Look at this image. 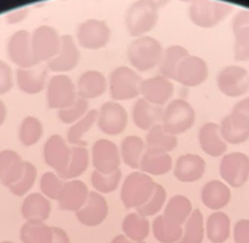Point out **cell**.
Here are the masks:
<instances>
[{"label":"cell","mask_w":249,"mask_h":243,"mask_svg":"<svg viewBox=\"0 0 249 243\" xmlns=\"http://www.w3.org/2000/svg\"><path fill=\"white\" fill-rule=\"evenodd\" d=\"M8 117V107L3 100L0 98V127L3 125V123L5 122Z\"/></svg>","instance_id":"55"},{"label":"cell","mask_w":249,"mask_h":243,"mask_svg":"<svg viewBox=\"0 0 249 243\" xmlns=\"http://www.w3.org/2000/svg\"><path fill=\"white\" fill-rule=\"evenodd\" d=\"M89 191L81 180H69L64 185L58 194V207L63 211H78L86 203Z\"/></svg>","instance_id":"20"},{"label":"cell","mask_w":249,"mask_h":243,"mask_svg":"<svg viewBox=\"0 0 249 243\" xmlns=\"http://www.w3.org/2000/svg\"><path fill=\"white\" fill-rule=\"evenodd\" d=\"M177 145H178L177 136L165 131L161 124L151 128L145 136L146 149L168 153L174 150Z\"/></svg>","instance_id":"33"},{"label":"cell","mask_w":249,"mask_h":243,"mask_svg":"<svg viewBox=\"0 0 249 243\" xmlns=\"http://www.w3.org/2000/svg\"><path fill=\"white\" fill-rule=\"evenodd\" d=\"M89 111V102L87 99L78 97L73 104L68 107L57 111V117L60 122L67 125H72Z\"/></svg>","instance_id":"41"},{"label":"cell","mask_w":249,"mask_h":243,"mask_svg":"<svg viewBox=\"0 0 249 243\" xmlns=\"http://www.w3.org/2000/svg\"><path fill=\"white\" fill-rule=\"evenodd\" d=\"M219 131H221L222 138L227 144L238 145L245 143L249 140V130H243L235 127L231 123L228 115L222 120L221 125H219Z\"/></svg>","instance_id":"45"},{"label":"cell","mask_w":249,"mask_h":243,"mask_svg":"<svg viewBox=\"0 0 249 243\" xmlns=\"http://www.w3.org/2000/svg\"><path fill=\"white\" fill-rule=\"evenodd\" d=\"M22 243H51L52 227L40 221H27L20 230Z\"/></svg>","instance_id":"37"},{"label":"cell","mask_w":249,"mask_h":243,"mask_svg":"<svg viewBox=\"0 0 249 243\" xmlns=\"http://www.w3.org/2000/svg\"><path fill=\"white\" fill-rule=\"evenodd\" d=\"M233 236L235 243H249V220L242 219L236 222Z\"/></svg>","instance_id":"51"},{"label":"cell","mask_w":249,"mask_h":243,"mask_svg":"<svg viewBox=\"0 0 249 243\" xmlns=\"http://www.w3.org/2000/svg\"><path fill=\"white\" fill-rule=\"evenodd\" d=\"M182 233V227L175 228L165 223L162 215L153 221V234L161 243H177L181 239Z\"/></svg>","instance_id":"42"},{"label":"cell","mask_w":249,"mask_h":243,"mask_svg":"<svg viewBox=\"0 0 249 243\" xmlns=\"http://www.w3.org/2000/svg\"><path fill=\"white\" fill-rule=\"evenodd\" d=\"M192 214V203L186 195L176 194L165 206L162 215L165 223L172 227L180 228Z\"/></svg>","instance_id":"27"},{"label":"cell","mask_w":249,"mask_h":243,"mask_svg":"<svg viewBox=\"0 0 249 243\" xmlns=\"http://www.w3.org/2000/svg\"><path fill=\"white\" fill-rule=\"evenodd\" d=\"M122 229L128 239L142 243L150 235V222L138 212H130L122 222Z\"/></svg>","instance_id":"35"},{"label":"cell","mask_w":249,"mask_h":243,"mask_svg":"<svg viewBox=\"0 0 249 243\" xmlns=\"http://www.w3.org/2000/svg\"><path fill=\"white\" fill-rule=\"evenodd\" d=\"M163 52V47L158 39L144 35L128 45L126 55L134 69L139 72H146L159 66Z\"/></svg>","instance_id":"1"},{"label":"cell","mask_w":249,"mask_h":243,"mask_svg":"<svg viewBox=\"0 0 249 243\" xmlns=\"http://www.w3.org/2000/svg\"><path fill=\"white\" fill-rule=\"evenodd\" d=\"M122 178V173L120 169L109 175L101 174L99 171L94 170L91 174V184L97 189V192L102 194H109L115 192L120 184Z\"/></svg>","instance_id":"43"},{"label":"cell","mask_w":249,"mask_h":243,"mask_svg":"<svg viewBox=\"0 0 249 243\" xmlns=\"http://www.w3.org/2000/svg\"><path fill=\"white\" fill-rule=\"evenodd\" d=\"M141 76L137 71L127 66L117 67L108 78V88L111 98L115 102L128 100L139 97Z\"/></svg>","instance_id":"5"},{"label":"cell","mask_w":249,"mask_h":243,"mask_svg":"<svg viewBox=\"0 0 249 243\" xmlns=\"http://www.w3.org/2000/svg\"><path fill=\"white\" fill-rule=\"evenodd\" d=\"M165 200H167V192H165V189L163 188L162 185L157 184L156 183L155 191H154L152 197L145 204L138 207L137 212L140 216L145 218L156 215L157 212L161 211Z\"/></svg>","instance_id":"46"},{"label":"cell","mask_w":249,"mask_h":243,"mask_svg":"<svg viewBox=\"0 0 249 243\" xmlns=\"http://www.w3.org/2000/svg\"><path fill=\"white\" fill-rule=\"evenodd\" d=\"M21 214L27 221L45 222L51 214L50 201L41 194H30L23 200Z\"/></svg>","instance_id":"28"},{"label":"cell","mask_w":249,"mask_h":243,"mask_svg":"<svg viewBox=\"0 0 249 243\" xmlns=\"http://www.w3.org/2000/svg\"><path fill=\"white\" fill-rule=\"evenodd\" d=\"M234 59L236 62L249 61V26L233 30Z\"/></svg>","instance_id":"47"},{"label":"cell","mask_w":249,"mask_h":243,"mask_svg":"<svg viewBox=\"0 0 249 243\" xmlns=\"http://www.w3.org/2000/svg\"><path fill=\"white\" fill-rule=\"evenodd\" d=\"M249 26V11L248 10H241L236 13L233 17L232 22H231V27H232V31L235 29Z\"/></svg>","instance_id":"53"},{"label":"cell","mask_w":249,"mask_h":243,"mask_svg":"<svg viewBox=\"0 0 249 243\" xmlns=\"http://www.w3.org/2000/svg\"><path fill=\"white\" fill-rule=\"evenodd\" d=\"M14 86V75L10 65L0 59V96L7 94Z\"/></svg>","instance_id":"50"},{"label":"cell","mask_w":249,"mask_h":243,"mask_svg":"<svg viewBox=\"0 0 249 243\" xmlns=\"http://www.w3.org/2000/svg\"><path fill=\"white\" fill-rule=\"evenodd\" d=\"M198 143L203 151L210 157H222L228 149V144L222 138L219 125L208 122L200 127Z\"/></svg>","instance_id":"23"},{"label":"cell","mask_w":249,"mask_h":243,"mask_svg":"<svg viewBox=\"0 0 249 243\" xmlns=\"http://www.w3.org/2000/svg\"><path fill=\"white\" fill-rule=\"evenodd\" d=\"M163 108L153 105L143 97H140L133 106L132 116L135 125L141 130L149 131L151 128L161 122Z\"/></svg>","instance_id":"26"},{"label":"cell","mask_w":249,"mask_h":243,"mask_svg":"<svg viewBox=\"0 0 249 243\" xmlns=\"http://www.w3.org/2000/svg\"><path fill=\"white\" fill-rule=\"evenodd\" d=\"M206 171L205 160L194 153H185L177 159L174 176L183 183L196 182L203 178Z\"/></svg>","instance_id":"21"},{"label":"cell","mask_w":249,"mask_h":243,"mask_svg":"<svg viewBox=\"0 0 249 243\" xmlns=\"http://www.w3.org/2000/svg\"><path fill=\"white\" fill-rule=\"evenodd\" d=\"M7 54L18 68L37 66L32 52L31 33L27 30H18L11 35L7 44Z\"/></svg>","instance_id":"14"},{"label":"cell","mask_w":249,"mask_h":243,"mask_svg":"<svg viewBox=\"0 0 249 243\" xmlns=\"http://www.w3.org/2000/svg\"><path fill=\"white\" fill-rule=\"evenodd\" d=\"M146 150L145 142L138 135H127L121 142L120 155L128 167L139 169L142 156Z\"/></svg>","instance_id":"31"},{"label":"cell","mask_w":249,"mask_h":243,"mask_svg":"<svg viewBox=\"0 0 249 243\" xmlns=\"http://www.w3.org/2000/svg\"><path fill=\"white\" fill-rule=\"evenodd\" d=\"M208 76L209 68L205 59L196 55H189L180 63L175 81L182 86L193 88L204 84Z\"/></svg>","instance_id":"16"},{"label":"cell","mask_w":249,"mask_h":243,"mask_svg":"<svg viewBox=\"0 0 249 243\" xmlns=\"http://www.w3.org/2000/svg\"><path fill=\"white\" fill-rule=\"evenodd\" d=\"M0 243H15V242H12V241H2V242H0Z\"/></svg>","instance_id":"57"},{"label":"cell","mask_w":249,"mask_h":243,"mask_svg":"<svg viewBox=\"0 0 249 243\" xmlns=\"http://www.w3.org/2000/svg\"><path fill=\"white\" fill-rule=\"evenodd\" d=\"M71 158V146L60 134H52L44 145V160L61 178L66 171Z\"/></svg>","instance_id":"15"},{"label":"cell","mask_w":249,"mask_h":243,"mask_svg":"<svg viewBox=\"0 0 249 243\" xmlns=\"http://www.w3.org/2000/svg\"><path fill=\"white\" fill-rule=\"evenodd\" d=\"M47 103L51 109L61 110L78 98L76 85L70 76L55 74L47 82Z\"/></svg>","instance_id":"9"},{"label":"cell","mask_w":249,"mask_h":243,"mask_svg":"<svg viewBox=\"0 0 249 243\" xmlns=\"http://www.w3.org/2000/svg\"><path fill=\"white\" fill-rule=\"evenodd\" d=\"M228 116L235 127L249 130V97L236 103Z\"/></svg>","instance_id":"49"},{"label":"cell","mask_w":249,"mask_h":243,"mask_svg":"<svg viewBox=\"0 0 249 243\" xmlns=\"http://www.w3.org/2000/svg\"><path fill=\"white\" fill-rule=\"evenodd\" d=\"M233 7L218 1H193L188 9L189 18L195 26L203 29L216 27L231 14Z\"/></svg>","instance_id":"6"},{"label":"cell","mask_w":249,"mask_h":243,"mask_svg":"<svg viewBox=\"0 0 249 243\" xmlns=\"http://www.w3.org/2000/svg\"><path fill=\"white\" fill-rule=\"evenodd\" d=\"M196 113L191 104L181 98L172 99L163 109L161 126L173 135L187 132L194 125Z\"/></svg>","instance_id":"4"},{"label":"cell","mask_w":249,"mask_h":243,"mask_svg":"<svg viewBox=\"0 0 249 243\" xmlns=\"http://www.w3.org/2000/svg\"><path fill=\"white\" fill-rule=\"evenodd\" d=\"M110 243H136V242L129 240L126 236L119 235V236L115 237V238L111 240Z\"/></svg>","instance_id":"56"},{"label":"cell","mask_w":249,"mask_h":243,"mask_svg":"<svg viewBox=\"0 0 249 243\" xmlns=\"http://www.w3.org/2000/svg\"><path fill=\"white\" fill-rule=\"evenodd\" d=\"M230 188L218 180L209 181L201 189V201L210 210L218 211L224 209L230 202Z\"/></svg>","instance_id":"29"},{"label":"cell","mask_w":249,"mask_h":243,"mask_svg":"<svg viewBox=\"0 0 249 243\" xmlns=\"http://www.w3.org/2000/svg\"><path fill=\"white\" fill-rule=\"evenodd\" d=\"M63 185L64 182L62 181V178L58 175L52 173V171L45 173L40 178V191L45 197L48 199L57 200Z\"/></svg>","instance_id":"48"},{"label":"cell","mask_w":249,"mask_h":243,"mask_svg":"<svg viewBox=\"0 0 249 243\" xmlns=\"http://www.w3.org/2000/svg\"><path fill=\"white\" fill-rule=\"evenodd\" d=\"M218 90L228 97H240L249 91V73L238 65L223 68L216 78Z\"/></svg>","instance_id":"10"},{"label":"cell","mask_w":249,"mask_h":243,"mask_svg":"<svg viewBox=\"0 0 249 243\" xmlns=\"http://www.w3.org/2000/svg\"><path fill=\"white\" fill-rule=\"evenodd\" d=\"M44 135V125L38 117L27 115L22 118L19 126V141L25 147L37 144Z\"/></svg>","instance_id":"38"},{"label":"cell","mask_w":249,"mask_h":243,"mask_svg":"<svg viewBox=\"0 0 249 243\" xmlns=\"http://www.w3.org/2000/svg\"><path fill=\"white\" fill-rule=\"evenodd\" d=\"M76 218L86 227H98L103 223L108 215L107 201L102 194L91 192L88 195L86 203L76 211Z\"/></svg>","instance_id":"19"},{"label":"cell","mask_w":249,"mask_h":243,"mask_svg":"<svg viewBox=\"0 0 249 243\" xmlns=\"http://www.w3.org/2000/svg\"><path fill=\"white\" fill-rule=\"evenodd\" d=\"M219 174L230 186H243L249 179V157L239 151L227 153L219 164Z\"/></svg>","instance_id":"11"},{"label":"cell","mask_w":249,"mask_h":243,"mask_svg":"<svg viewBox=\"0 0 249 243\" xmlns=\"http://www.w3.org/2000/svg\"><path fill=\"white\" fill-rule=\"evenodd\" d=\"M156 183L142 171H134L124 180L121 200L126 209H136L145 204L155 191Z\"/></svg>","instance_id":"3"},{"label":"cell","mask_w":249,"mask_h":243,"mask_svg":"<svg viewBox=\"0 0 249 243\" xmlns=\"http://www.w3.org/2000/svg\"><path fill=\"white\" fill-rule=\"evenodd\" d=\"M173 167V160L167 152L146 149L140 161L142 173L153 176L168 174Z\"/></svg>","instance_id":"30"},{"label":"cell","mask_w":249,"mask_h":243,"mask_svg":"<svg viewBox=\"0 0 249 243\" xmlns=\"http://www.w3.org/2000/svg\"><path fill=\"white\" fill-rule=\"evenodd\" d=\"M190 55L189 51L180 45H172L164 50L159 70L162 76L171 81L176 80V72L180 63Z\"/></svg>","instance_id":"32"},{"label":"cell","mask_w":249,"mask_h":243,"mask_svg":"<svg viewBox=\"0 0 249 243\" xmlns=\"http://www.w3.org/2000/svg\"><path fill=\"white\" fill-rule=\"evenodd\" d=\"M142 243H143V242H142Z\"/></svg>","instance_id":"58"},{"label":"cell","mask_w":249,"mask_h":243,"mask_svg":"<svg viewBox=\"0 0 249 243\" xmlns=\"http://www.w3.org/2000/svg\"><path fill=\"white\" fill-rule=\"evenodd\" d=\"M81 53L74 38L69 34L62 35V43L57 54L47 62V68L52 72L64 74L78 66Z\"/></svg>","instance_id":"17"},{"label":"cell","mask_w":249,"mask_h":243,"mask_svg":"<svg viewBox=\"0 0 249 243\" xmlns=\"http://www.w3.org/2000/svg\"><path fill=\"white\" fill-rule=\"evenodd\" d=\"M174 84L171 80L162 75H156L142 81L140 94L147 102L153 105L162 106L171 102L174 94Z\"/></svg>","instance_id":"18"},{"label":"cell","mask_w":249,"mask_h":243,"mask_svg":"<svg viewBox=\"0 0 249 243\" xmlns=\"http://www.w3.org/2000/svg\"><path fill=\"white\" fill-rule=\"evenodd\" d=\"M89 165V151L86 146H71V158L62 179L74 180L85 173Z\"/></svg>","instance_id":"39"},{"label":"cell","mask_w":249,"mask_h":243,"mask_svg":"<svg viewBox=\"0 0 249 243\" xmlns=\"http://www.w3.org/2000/svg\"><path fill=\"white\" fill-rule=\"evenodd\" d=\"M111 29L103 19L88 18L81 22L76 31V40L82 48L99 50L108 45Z\"/></svg>","instance_id":"8"},{"label":"cell","mask_w":249,"mask_h":243,"mask_svg":"<svg viewBox=\"0 0 249 243\" xmlns=\"http://www.w3.org/2000/svg\"><path fill=\"white\" fill-rule=\"evenodd\" d=\"M25 168V161L17 151L3 149L0 151V182L12 186L20 179Z\"/></svg>","instance_id":"24"},{"label":"cell","mask_w":249,"mask_h":243,"mask_svg":"<svg viewBox=\"0 0 249 243\" xmlns=\"http://www.w3.org/2000/svg\"><path fill=\"white\" fill-rule=\"evenodd\" d=\"M160 3L140 0L129 5L125 12V28L130 36L141 37L156 27Z\"/></svg>","instance_id":"2"},{"label":"cell","mask_w":249,"mask_h":243,"mask_svg":"<svg viewBox=\"0 0 249 243\" xmlns=\"http://www.w3.org/2000/svg\"><path fill=\"white\" fill-rule=\"evenodd\" d=\"M37 178V169L35 166L29 161H25V168H23V173L20 177V179L17 181L15 184L10 186V191L12 194L18 197L25 195L35 184Z\"/></svg>","instance_id":"44"},{"label":"cell","mask_w":249,"mask_h":243,"mask_svg":"<svg viewBox=\"0 0 249 243\" xmlns=\"http://www.w3.org/2000/svg\"><path fill=\"white\" fill-rule=\"evenodd\" d=\"M107 79L98 70L85 71L80 75L76 82L78 97L87 100L102 97L107 90Z\"/></svg>","instance_id":"22"},{"label":"cell","mask_w":249,"mask_h":243,"mask_svg":"<svg viewBox=\"0 0 249 243\" xmlns=\"http://www.w3.org/2000/svg\"><path fill=\"white\" fill-rule=\"evenodd\" d=\"M204 240V217L200 210H194L185 223L181 239L177 243H201Z\"/></svg>","instance_id":"40"},{"label":"cell","mask_w":249,"mask_h":243,"mask_svg":"<svg viewBox=\"0 0 249 243\" xmlns=\"http://www.w3.org/2000/svg\"><path fill=\"white\" fill-rule=\"evenodd\" d=\"M91 161L93 167L99 173L104 175L115 173L121 164L119 147L107 139L96 141L91 148Z\"/></svg>","instance_id":"13"},{"label":"cell","mask_w":249,"mask_h":243,"mask_svg":"<svg viewBox=\"0 0 249 243\" xmlns=\"http://www.w3.org/2000/svg\"><path fill=\"white\" fill-rule=\"evenodd\" d=\"M62 36L55 28L48 25L38 26L31 33L32 52L35 62L38 65L49 62L60 50Z\"/></svg>","instance_id":"7"},{"label":"cell","mask_w":249,"mask_h":243,"mask_svg":"<svg viewBox=\"0 0 249 243\" xmlns=\"http://www.w3.org/2000/svg\"><path fill=\"white\" fill-rule=\"evenodd\" d=\"M52 232H53V239L51 243H70L69 237L63 228L53 227Z\"/></svg>","instance_id":"54"},{"label":"cell","mask_w":249,"mask_h":243,"mask_svg":"<svg viewBox=\"0 0 249 243\" xmlns=\"http://www.w3.org/2000/svg\"><path fill=\"white\" fill-rule=\"evenodd\" d=\"M30 13V9L28 7H20L18 9H15L11 11L10 13L5 15V21L10 25H15V23H19L27 19V17Z\"/></svg>","instance_id":"52"},{"label":"cell","mask_w":249,"mask_h":243,"mask_svg":"<svg viewBox=\"0 0 249 243\" xmlns=\"http://www.w3.org/2000/svg\"><path fill=\"white\" fill-rule=\"evenodd\" d=\"M98 120V110L91 109L83 116L81 120L71 125L67 131L68 144L71 146H86V142L83 140L84 135L89 131Z\"/></svg>","instance_id":"36"},{"label":"cell","mask_w":249,"mask_h":243,"mask_svg":"<svg viewBox=\"0 0 249 243\" xmlns=\"http://www.w3.org/2000/svg\"><path fill=\"white\" fill-rule=\"evenodd\" d=\"M230 218L223 211H215L207 219V237L212 243H223L230 236Z\"/></svg>","instance_id":"34"},{"label":"cell","mask_w":249,"mask_h":243,"mask_svg":"<svg viewBox=\"0 0 249 243\" xmlns=\"http://www.w3.org/2000/svg\"><path fill=\"white\" fill-rule=\"evenodd\" d=\"M47 70L38 67L22 69L16 71V84L19 90L28 96L38 94L47 87Z\"/></svg>","instance_id":"25"},{"label":"cell","mask_w":249,"mask_h":243,"mask_svg":"<svg viewBox=\"0 0 249 243\" xmlns=\"http://www.w3.org/2000/svg\"><path fill=\"white\" fill-rule=\"evenodd\" d=\"M97 124L103 133L111 136L119 135L127 127L128 113L120 103L109 100L98 110Z\"/></svg>","instance_id":"12"}]
</instances>
